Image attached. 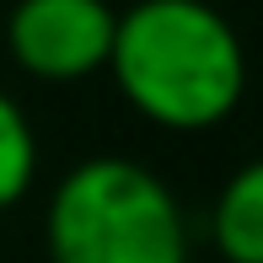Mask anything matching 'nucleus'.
<instances>
[{
  "label": "nucleus",
  "mask_w": 263,
  "mask_h": 263,
  "mask_svg": "<svg viewBox=\"0 0 263 263\" xmlns=\"http://www.w3.org/2000/svg\"><path fill=\"white\" fill-rule=\"evenodd\" d=\"M32 172H38V140H32V124L16 102L0 91V210L16 204L32 188Z\"/></svg>",
  "instance_id": "39448f33"
},
{
  "label": "nucleus",
  "mask_w": 263,
  "mask_h": 263,
  "mask_svg": "<svg viewBox=\"0 0 263 263\" xmlns=\"http://www.w3.org/2000/svg\"><path fill=\"white\" fill-rule=\"evenodd\" d=\"M118 91L161 129H215L247 91L236 27L210 0H140L118 11L107 49Z\"/></svg>",
  "instance_id": "f257e3e1"
},
{
  "label": "nucleus",
  "mask_w": 263,
  "mask_h": 263,
  "mask_svg": "<svg viewBox=\"0 0 263 263\" xmlns=\"http://www.w3.org/2000/svg\"><path fill=\"white\" fill-rule=\"evenodd\" d=\"M210 231L226 263H263V156L242 161L226 177L210 210Z\"/></svg>",
  "instance_id": "20e7f679"
},
{
  "label": "nucleus",
  "mask_w": 263,
  "mask_h": 263,
  "mask_svg": "<svg viewBox=\"0 0 263 263\" xmlns=\"http://www.w3.org/2000/svg\"><path fill=\"white\" fill-rule=\"evenodd\" d=\"M49 263H188L183 210L129 156L76 161L49 204Z\"/></svg>",
  "instance_id": "f03ea898"
},
{
  "label": "nucleus",
  "mask_w": 263,
  "mask_h": 263,
  "mask_svg": "<svg viewBox=\"0 0 263 263\" xmlns=\"http://www.w3.org/2000/svg\"><path fill=\"white\" fill-rule=\"evenodd\" d=\"M118 11L107 0H16L6 16V54L38 81H81L107 70Z\"/></svg>",
  "instance_id": "7ed1b4c3"
}]
</instances>
